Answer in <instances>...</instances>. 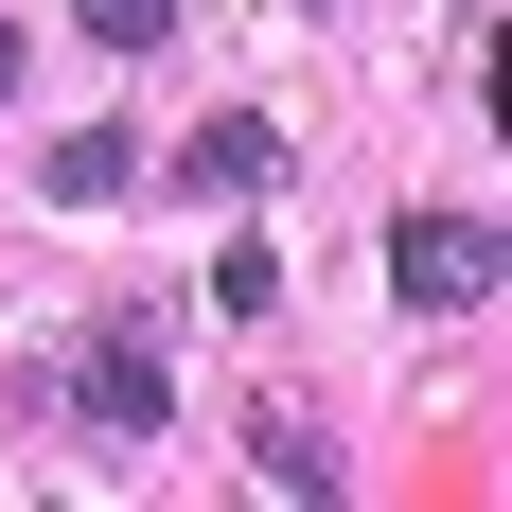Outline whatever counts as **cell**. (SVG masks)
Wrapping results in <instances>:
<instances>
[{
	"label": "cell",
	"mask_w": 512,
	"mask_h": 512,
	"mask_svg": "<svg viewBox=\"0 0 512 512\" xmlns=\"http://www.w3.org/2000/svg\"><path fill=\"white\" fill-rule=\"evenodd\" d=\"M389 283H407L424 318L495 301V230H477V212H407V230H389Z\"/></svg>",
	"instance_id": "obj_1"
},
{
	"label": "cell",
	"mask_w": 512,
	"mask_h": 512,
	"mask_svg": "<svg viewBox=\"0 0 512 512\" xmlns=\"http://www.w3.org/2000/svg\"><path fill=\"white\" fill-rule=\"evenodd\" d=\"M124 177H142V142H124V124H89V142H53V212H106Z\"/></svg>",
	"instance_id": "obj_4"
},
{
	"label": "cell",
	"mask_w": 512,
	"mask_h": 512,
	"mask_svg": "<svg viewBox=\"0 0 512 512\" xmlns=\"http://www.w3.org/2000/svg\"><path fill=\"white\" fill-rule=\"evenodd\" d=\"M71 18H89L106 53H159V36H177V0H71Z\"/></svg>",
	"instance_id": "obj_5"
},
{
	"label": "cell",
	"mask_w": 512,
	"mask_h": 512,
	"mask_svg": "<svg viewBox=\"0 0 512 512\" xmlns=\"http://www.w3.org/2000/svg\"><path fill=\"white\" fill-rule=\"evenodd\" d=\"M89 424H124V442L159 424V336H142V318H124V336H89Z\"/></svg>",
	"instance_id": "obj_2"
},
{
	"label": "cell",
	"mask_w": 512,
	"mask_h": 512,
	"mask_svg": "<svg viewBox=\"0 0 512 512\" xmlns=\"http://www.w3.org/2000/svg\"><path fill=\"white\" fill-rule=\"evenodd\" d=\"M0 89H18V53H0Z\"/></svg>",
	"instance_id": "obj_6"
},
{
	"label": "cell",
	"mask_w": 512,
	"mask_h": 512,
	"mask_svg": "<svg viewBox=\"0 0 512 512\" xmlns=\"http://www.w3.org/2000/svg\"><path fill=\"white\" fill-rule=\"evenodd\" d=\"M177 177H195V195H230V212H248L265 177H283V142H265L248 106H230V124H195V159H177Z\"/></svg>",
	"instance_id": "obj_3"
}]
</instances>
